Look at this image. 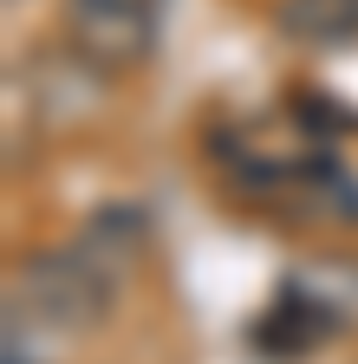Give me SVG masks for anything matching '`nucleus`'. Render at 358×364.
Wrapping results in <instances>:
<instances>
[{"mask_svg":"<svg viewBox=\"0 0 358 364\" xmlns=\"http://www.w3.org/2000/svg\"><path fill=\"white\" fill-rule=\"evenodd\" d=\"M117 280H124V273L98 247H85V241H72V247H39L14 273V306L26 318H39V326H53V332H92V326L111 318Z\"/></svg>","mask_w":358,"mask_h":364,"instance_id":"nucleus-1","label":"nucleus"},{"mask_svg":"<svg viewBox=\"0 0 358 364\" xmlns=\"http://www.w3.org/2000/svg\"><path fill=\"white\" fill-rule=\"evenodd\" d=\"M157 33H163V0H65L72 53L105 78L137 72L157 53Z\"/></svg>","mask_w":358,"mask_h":364,"instance_id":"nucleus-2","label":"nucleus"},{"mask_svg":"<svg viewBox=\"0 0 358 364\" xmlns=\"http://www.w3.org/2000/svg\"><path fill=\"white\" fill-rule=\"evenodd\" d=\"M274 26L293 39V46H352L358 39V0H280L274 7Z\"/></svg>","mask_w":358,"mask_h":364,"instance_id":"nucleus-3","label":"nucleus"}]
</instances>
